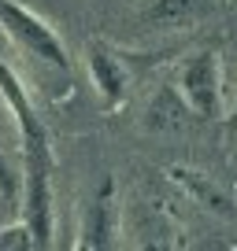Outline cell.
<instances>
[{
	"mask_svg": "<svg viewBox=\"0 0 237 251\" xmlns=\"http://www.w3.org/2000/svg\"><path fill=\"white\" fill-rule=\"evenodd\" d=\"M0 26H4V33H8L26 55L48 63V67H59V71H71L67 45L59 41V33H56L37 11L23 8L15 0H0Z\"/></svg>",
	"mask_w": 237,
	"mask_h": 251,
	"instance_id": "6da1fadb",
	"label": "cell"
},
{
	"mask_svg": "<svg viewBox=\"0 0 237 251\" xmlns=\"http://www.w3.org/2000/svg\"><path fill=\"white\" fill-rule=\"evenodd\" d=\"M52 155H26L23 166V222L30 226L33 248L52 244Z\"/></svg>",
	"mask_w": 237,
	"mask_h": 251,
	"instance_id": "7a4b0ae2",
	"label": "cell"
},
{
	"mask_svg": "<svg viewBox=\"0 0 237 251\" xmlns=\"http://www.w3.org/2000/svg\"><path fill=\"white\" fill-rule=\"evenodd\" d=\"M178 93L189 103L193 115L219 118L222 115V71H219V52L204 48V52L189 55L178 74Z\"/></svg>",
	"mask_w": 237,
	"mask_h": 251,
	"instance_id": "3957f363",
	"label": "cell"
},
{
	"mask_svg": "<svg viewBox=\"0 0 237 251\" xmlns=\"http://www.w3.org/2000/svg\"><path fill=\"white\" fill-rule=\"evenodd\" d=\"M0 96H4V103H8L11 118H15V126H19V141H23L26 155H52L45 122H41L37 107L30 103V93H26L23 78L11 71L8 63H0Z\"/></svg>",
	"mask_w": 237,
	"mask_h": 251,
	"instance_id": "277c9868",
	"label": "cell"
},
{
	"mask_svg": "<svg viewBox=\"0 0 237 251\" xmlns=\"http://www.w3.org/2000/svg\"><path fill=\"white\" fill-rule=\"evenodd\" d=\"M86 67H89V78H93L104 107L115 111L118 103L126 100V89H130L126 55L118 48H111L108 41H86Z\"/></svg>",
	"mask_w": 237,
	"mask_h": 251,
	"instance_id": "5b68a950",
	"label": "cell"
},
{
	"mask_svg": "<svg viewBox=\"0 0 237 251\" xmlns=\"http://www.w3.org/2000/svg\"><path fill=\"white\" fill-rule=\"evenodd\" d=\"M115 233H118V207H115V181L104 177L100 188H96L93 203L86 211V222H82V248H93V251H104L115 244Z\"/></svg>",
	"mask_w": 237,
	"mask_h": 251,
	"instance_id": "8992f818",
	"label": "cell"
},
{
	"mask_svg": "<svg viewBox=\"0 0 237 251\" xmlns=\"http://www.w3.org/2000/svg\"><path fill=\"white\" fill-rule=\"evenodd\" d=\"M167 177H171L178 188H185V196H189V200H197L200 207L215 211L219 218H230V214H234V200H230V192L219 188V181H215L211 174L193 170V166H171Z\"/></svg>",
	"mask_w": 237,
	"mask_h": 251,
	"instance_id": "52a82bcc",
	"label": "cell"
},
{
	"mask_svg": "<svg viewBox=\"0 0 237 251\" xmlns=\"http://www.w3.org/2000/svg\"><path fill=\"white\" fill-rule=\"evenodd\" d=\"M197 15H200V0H148L145 4V19L159 30L189 26Z\"/></svg>",
	"mask_w": 237,
	"mask_h": 251,
	"instance_id": "ba28073f",
	"label": "cell"
},
{
	"mask_svg": "<svg viewBox=\"0 0 237 251\" xmlns=\"http://www.w3.org/2000/svg\"><path fill=\"white\" fill-rule=\"evenodd\" d=\"M189 115V103L182 100V93L171 85H163L148 103V126L152 129H174V126H182V118Z\"/></svg>",
	"mask_w": 237,
	"mask_h": 251,
	"instance_id": "9c48e42d",
	"label": "cell"
},
{
	"mask_svg": "<svg viewBox=\"0 0 237 251\" xmlns=\"http://www.w3.org/2000/svg\"><path fill=\"white\" fill-rule=\"evenodd\" d=\"M26 248H33V236H30V226H26V222L0 229V251H26Z\"/></svg>",
	"mask_w": 237,
	"mask_h": 251,
	"instance_id": "30bf717a",
	"label": "cell"
},
{
	"mask_svg": "<svg viewBox=\"0 0 237 251\" xmlns=\"http://www.w3.org/2000/svg\"><path fill=\"white\" fill-rule=\"evenodd\" d=\"M19 188H23V177H19L15 166L8 163V155H0V200H4V203H15Z\"/></svg>",
	"mask_w": 237,
	"mask_h": 251,
	"instance_id": "8fae6325",
	"label": "cell"
}]
</instances>
